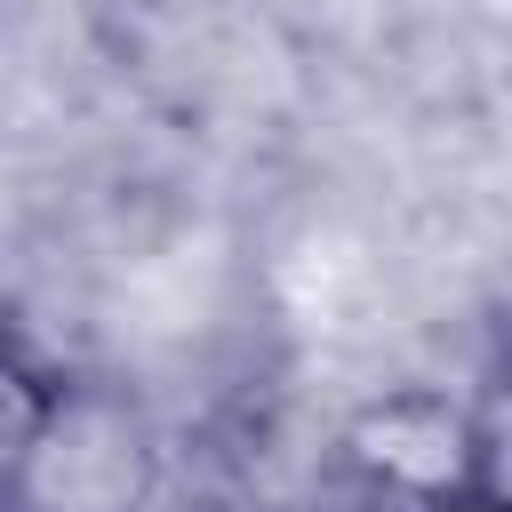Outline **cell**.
Here are the masks:
<instances>
[{"label":"cell","instance_id":"6da1fadb","mask_svg":"<svg viewBox=\"0 0 512 512\" xmlns=\"http://www.w3.org/2000/svg\"><path fill=\"white\" fill-rule=\"evenodd\" d=\"M152 424L112 392H48L32 440L8 456L16 512H136L152 496Z\"/></svg>","mask_w":512,"mask_h":512},{"label":"cell","instance_id":"7a4b0ae2","mask_svg":"<svg viewBox=\"0 0 512 512\" xmlns=\"http://www.w3.org/2000/svg\"><path fill=\"white\" fill-rule=\"evenodd\" d=\"M352 464L368 480H384L392 496H416V504H448V496H472L480 488V424L432 392H392V400H368L344 432Z\"/></svg>","mask_w":512,"mask_h":512},{"label":"cell","instance_id":"3957f363","mask_svg":"<svg viewBox=\"0 0 512 512\" xmlns=\"http://www.w3.org/2000/svg\"><path fill=\"white\" fill-rule=\"evenodd\" d=\"M480 480H488V488L512 504V408H504V416L480 432Z\"/></svg>","mask_w":512,"mask_h":512}]
</instances>
